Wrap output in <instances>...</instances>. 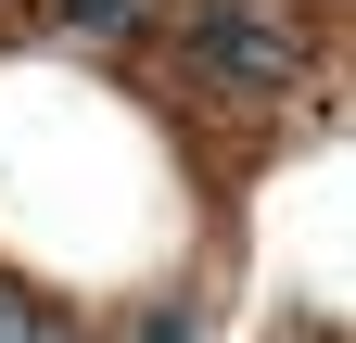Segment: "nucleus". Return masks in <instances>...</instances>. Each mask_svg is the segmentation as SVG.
Returning <instances> with one entry per match:
<instances>
[{
    "instance_id": "nucleus-1",
    "label": "nucleus",
    "mask_w": 356,
    "mask_h": 343,
    "mask_svg": "<svg viewBox=\"0 0 356 343\" xmlns=\"http://www.w3.org/2000/svg\"><path fill=\"white\" fill-rule=\"evenodd\" d=\"M191 64L216 76V90H293L305 38L280 13H254V0H204V13H191Z\"/></svg>"
},
{
    "instance_id": "nucleus-2",
    "label": "nucleus",
    "mask_w": 356,
    "mask_h": 343,
    "mask_svg": "<svg viewBox=\"0 0 356 343\" xmlns=\"http://www.w3.org/2000/svg\"><path fill=\"white\" fill-rule=\"evenodd\" d=\"M140 13H153V0H64V26H89V38H127Z\"/></svg>"
},
{
    "instance_id": "nucleus-3",
    "label": "nucleus",
    "mask_w": 356,
    "mask_h": 343,
    "mask_svg": "<svg viewBox=\"0 0 356 343\" xmlns=\"http://www.w3.org/2000/svg\"><path fill=\"white\" fill-rule=\"evenodd\" d=\"M0 343H64V331H51V306H26V292L0 280Z\"/></svg>"
}]
</instances>
